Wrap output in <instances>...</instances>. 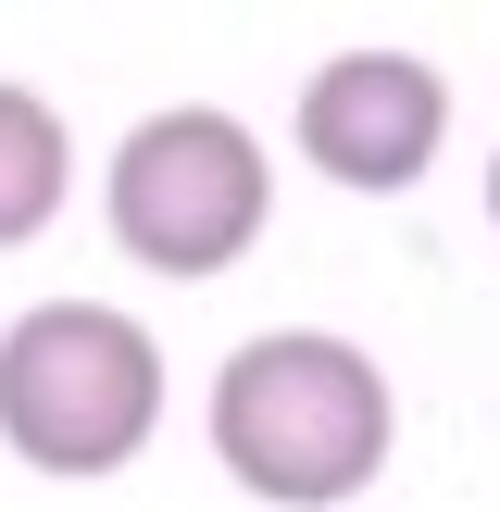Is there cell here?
I'll list each match as a JSON object with an SVG mask.
<instances>
[{"mask_svg": "<svg viewBox=\"0 0 500 512\" xmlns=\"http://www.w3.org/2000/svg\"><path fill=\"white\" fill-rule=\"evenodd\" d=\"M488 238H500V150H488Z\"/></svg>", "mask_w": 500, "mask_h": 512, "instance_id": "6", "label": "cell"}, {"mask_svg": "<svg viewBox=\"0 0 500 512\" xmlns=\"http://www.w3.org/2000/svg\"><path fill=\"white\" fill-rule=\"evenodd\" d=\"M213 463L238 475L263 512H338L388 475V438H400V400H388V363L338 325H263V338L225 350L213 375Z\"/></svg>", "mask_w": 500, "mask_h": 512, "instance_id": "1", "label": "cell"}, {"mask_svg": "<svg viewBox=\"0 0 500 512\" xmlns=\"http://www.w3.org/2000/svg\"><path fill=\"white\" fill-rule=\"evenodd\" d=\"M163 425V338L113 300H38L0 325V450L25 475H125Z\"/></svg>", "mask_w": 500, "mask_h": 512, "instance_id": "2", "label": "cell"}, {"mask_svg": "<svg viewBox=\"0 0 500 512\" xmlns=\"http://www.w3.org/2000/svg\"><path fill=\"white\" fill-rule=\"evenodd\" d=\"M288 138H300V163H313L325 188L400 200V188H425V163H438V138H450V75L425 63V50H338V63L300 75Z\"/></svg>", "mask_w": 500, "mask_h": 512, "instance_id": "4", "label": "cell"}, {"mask_svg": "<svg viewBox=\"0 0 500 512\" xmlns=\"http://www.w3.org/2000/svg\"><path fill=\"white\" fill-rule=\"evenodd\" d=\"M63 188H75V138H63V113H50L38 88H13L0 75V250H25L50 213H63Z\"/></svg>", "mask_w": 500, "mask_h": 512, "instance_id": "5", "label": "cell"}, {"mask_svg": "<svg viewBox=\"0 0 500 512\" xmlns=\"http://www.w3.org/2000/svg\"><path fill=\"white\" fill-rule=\"evenodd\" d=\"M100 225H113V250L138 275L200 288V275L250 263V238L275 225V163H263V138H250L238 113L175 100V113H150V125L113 138V163H100Z\"/></svg>", "mask_w": 500, "mask_h": 512, "instance_id": "3", "label": "cell"}]
</instances>
